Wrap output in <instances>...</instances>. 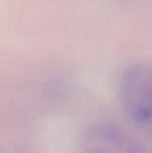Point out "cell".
<instances>
[{
	"label": "cell",
	"instance_id": "cell-1",
	"mask_svg": "<svg viewBox=\"0 0 152 153\" xmlns=\"http://www.w3.org/2000/svg\"><path fill=\"white\" fill-rule=\"evenodd\" d=\"M120 95L130 118L152 129V66L141 64L127 70L121 81Z\"/></svg>",
	"mask_w": 152,
	"mask_h": 153
}]
</instances>
